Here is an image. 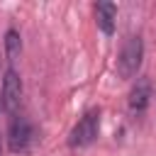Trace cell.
I'll return each mask as SVG.
<instances>
[{
  "instance_id": "cell-4",
  "label": "cell",
  "mask_w": 156,
  "mask_h": 156,
  "mask_svg": "<svg viewBox=\"0 0 156 156\" xmlns=\"http://www.w3.org/2000/svg\"><path fill=\"white\" fill-rule=\"evenodd\" d=\"M0 102L12 115L20 110V102H22V80H20V73L15 68H7L5 76H2V98H0Z\"/></svg>"
},
{
  "instance_id": "cell-7",
  "label": "cell",
  "mask_w": 156,
  "mask_h": 156,
  "mask_svg": "<svg viewBox=\"0 0 156 156\" xmlns=\"http://www.w3.org/2000/svg\"><path fill=\"white\" fill-rule=\"evenodd\" d=\"M22 51V39H20V32L17 29H7L5 34V54H7V61H15Z\"/></svg>"
},
{
  "instance_id": "cell-3",
  "label": "cell",
  "mask_w": 156,
  "mask_h": 156,
  "mask_svg": "<svg viewBox=\"0 0 156 156\" xmlns=\"http://www.w3.org/2000/svg\"><path fill=\"white\" fill-rule=\"evenodd\" d=\"M32 136H34V129H32V122L27 117H12L10 122V129H7V144L15 154H22L29 149L32 144Z\"/></svg>"
},
{
  "instance_id": "cell-8",
  "label": "cell",
  "mask_w": 156,
  "mask_h": 156,
  "mask_svg": "<svg viewBox=\"0 0 156 156\" xmlns=\"http://www.w3.org/2000/svg\"><path fill=\"white\" fill-rule=\"evenodd\" d=\"M0 156H2V144H0Z\"/></svg>"
},
{
  "instance_id": "cell-5",
  "label": "cell",
  "mask_w": 156,
  "mask_h": 156,
  "mask_svg": "<svg viewBox=\"0 0 156 156\" xmlns=\"http://www.w3.org/2000/svg\"><path fill=\"white\" fill-rule=\"evenodd\" d=\"M115 17H117V5L110 2V0H102L95 5V20H98V27L105 32V34H112L115 32Z\"/></svg>"
},
{
  "instance_id": "cell-1",
  "label": "cell",
  "mask_w": 156,
  "mask_h": 156,
  "mask_svg": "<svg viewBox=\"0 0 156 156\" xmlns=\"http://www.w3.org/2000/svg\"><path fill=\"white\" fill-rule=\"evenodd\" d=\"M141 58H144V41H141V37H129L124 41L119 56H117V73H119V78H124V80L134 78L139 73V68H141Z\"/></svg>"
},
{
  "instance_id": "cell-2",
  "label": "cell",
  "mask_w": 156,
  "mask_h": 156,
  "mask_svg": "<svg viewBox=\"0 0 156 156\" xmlns=\"http://www.w3.org/2000/svg\"><path fill=\"white\" fill-rule=\"evenodd\" d=\"M98 132H100V110H88L78 119V124L71 129L68 146L71 149H85L98 139Z\"/></svg>"
},
{
  "instance_id": "cell-6",
  "label": "cell",
  "mask_w": 156,
  "mask_h": 156,
  "mask_svg": "<svg viewBox=\"0 0 156 156\" xmlns=\"http://www.w3.org/2000/svg\"><path fill=\"white\" fill-rule=\"evenodd\" d=\"M149 100H151V85H149V80H136V85L129 93V110L132 112H144L149 107Z\"/></svg>"
}]
</instances>
